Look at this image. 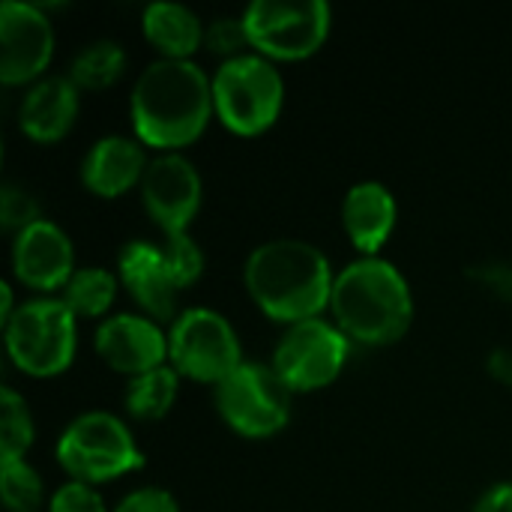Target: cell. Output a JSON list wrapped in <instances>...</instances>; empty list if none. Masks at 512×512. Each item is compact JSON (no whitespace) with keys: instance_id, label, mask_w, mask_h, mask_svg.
Here are the masks:
<instances>
[{"instance_id":"1","label":"cell","mask_w":512,"mask_h":512,"mask_svg":"<svg viewBox=\"0 0 512 512\" xmlns=\"http://www.w3.org/2000/svg\"><path fill=\"white\" fill-rule=\"evenodd\" d=\"M129 120L150 153H186L216 120L213 75L198 60H150L129 90Z\"/></svg>"},{"instance_id":"2","label":"cell","mask_w":512,"mask_h":512,"mask_svg":"<svg viewBox=\"0 0 512 512\" xmlns=\"http://www.w3.org/2000/svg\"><path fill=\"white\" fill-rule=\"evenodd\" d=\"M333 282L336 270L327 252L300 237L264 240L243 261V288L252 306L279 327L327 315Z\"/></svg>"},{"instance_id":"3","label":"cell","mask_w":512,"mask_h":512,"mask_svg":"<svg viewBox=\"0 0 512 512\" xmlns=\"http://www.w3.org/2000/svg\"><path fill=\"white\" fill-rule=\"evenodd\" d=\"M414 288L408 276L381 258H354L336 270L327 315L354 348H390L414 324Z\"/></svg>"},{"instance_id":"4","label":"cell","mask_w":512,"mask_h":512,"mask_svg":"<svg viewBox=\"0 0 512 512\" xmlns=\"http://www.w3.org/2000/svg\"><path fill=\"white\" fill-rule=\"evenodd\" d=\"M54 459L66 480H81L96 489L138 474L147 465L129 420L105 408L75 414L54 441Z\"/></svg>"},{"instance_id":"5","label":"cell","mask_w":512,"mask_h":512,"mask_svg":"<svg viewBox=\"0 0 512 512\" xmlns=\"http://www.w3.org/2000/svg\"><path fill=\"white\" fill-rule=\"evenodd\" d=\"M78 315L63 297H24L3 324L9 363L36 381L60 378L78 357Z\"/></svg>"},{"instance_id":"6","label":"cell","mask_w":512,"mask_h":512,"mask_svg":"<svg viewBox=\"0 0 512 512\" xmlns=\"http://www.w3.org/2000/svg\"><path fill=\"white\" fill-rule=\"evenodd\" d=\"M213 108L222 129L237 138H258L276 126L285 108V75L276 63L243 54L216 66Z\"/></svg>"},{"instance_id":"7","label":"cell","mask_w":512,"mask_h":512,"mask_svg":"<svg viewBox=\"0 0 512 512\" xmlns=\"http://www.w3.org/2000/svg\"><path fill=\"white\" fill-rule=\"evenodd\" d=\"M240 15L252 54L276 66L315 57L333 30V9L324 0H255Z\"/></svg>"},{"instance_id":"8","label":"cell","mask_w":512,"mask_h":512,"mask_svg":"<svg viewBox=\"0 0 512 512\" xmlns=\"http://www.w3.org/2000/svg\"><path fill=\"white\" fill-rule=\"evenodd\" d=\"M351 351L354 342L336 327L330 315H321L282 327V336L270 354V369L291 396H309L333 387L342 378Z\"/></svg>"},{"instance_id":"9","label":"cell","mask_w":512,"mask_h":512,"mask_svg":"<svg viewBox=\"0 0 512 512\" xmlns=\"http://www.w3.org/2000/svg\"><path fill=\"white\" fill-rule=\"evenodd\" d=\"M243 363L234 324L213 306H183L168 327V366L183 381L216 387Z\"/></svg>"},{"instance_id":"10","label":"cell","mask_w":512,"mask_h":512,"mask_svg":"<svg viewBox=\"0 0 512 512\" xmlns=\"http://www.w3.org/2000/svg\"><path fill=\"white\" fill-rule=\"evenodd\" d=\"M294 396L270 363L246 360L213 387V408L222 426L243 441H270L291 423Z\"/></svg>"},{"instance_id":"11","label":"cell","mask_w":512,"mask_h":512,"mask_svg":"<svg viewBox=\"0 0 512 512\" xmlns=\"http://www.w3.org/2000/svg\"><path fill=\"white\" fill-rule=\"evenodd\" d=\"M57 51L54 18L45 3L3 0L0 3V84L30 87L45 78Z\"/></svg>"},{"instance_id":"12","label":"cell","mask_w":512,"mask_h":512,"mask_svg":"<svg viewBox=\"0 0 512 512\" xmlns=\"http://www.w3.org/2000/svg\"><path fill=\"white\" fill-rule=\"evenodd\" d=\"M138 198L159 237L189 234L204 207V177L186 153H153Z\"/></svg>"},{"instance_id":"13","label":"cell","mask_w":512,"mask_h":512,"mask_svg":"<svg viewBox=\"0 0 512 512\" xmlns=\"http://www.w3.org/2000/svg\"><path fill=\"white\" fill-rule=\"evenodd\" d=\"M9 270L12 282L30 291V297H60L66 282L78 270L75 243L63 225L45 216L12 237Z\"/></svg>"},{"instance_id":"14","label":"cell","mask_w":512,"mask_h":512,"mask_svg":"<svg viewBox=\"0 0 512 512\" xmlns=\"http://www.w3.org/2000/svg\"><path fill=\"white\" fill-rule=\"evenodd\" d=\"M93 351L114 375L129 381L168 366V327L144 312H114L96 324Z\"/></svg>"},{"instance_id":"15","label":"cell","mask_w":512,"mask_h":512,"mask_svg":"<svg viewBox=\"0 0 512 512\" xmlns=\"http://www.w3.org/2000/svg\"><path fill=\"white\" fill-rule=\"evenodd\" d=\"M114 270L120 276L123 291L132 297L135 312H144L147 318L171 327L174 318L183 312L180 306V288L171 279V270L165 264L159 240H126L117 252Z\"/></svg>"},{"instance_id":"16","label":"cell","mask_w":512,"mask_h":512,"mask_svg":"<svg viewBox=\"0 0 512 512\" xmlns=\"http://www.w3.org/2000/svg\"><path fill=\"white\" fill-rule=\"evenodd\" d=\"M150 156L153 153L135 135L108 132L84 150L78 180L87 195L99 201H117L141 189Z\"/></svg>"},{"instance_id":"17","label":"cell","mask_w":512,"mask_h":512,"mask_svg":"<svg viewBox=\"0 0 512 512\" xmlns=\"http://www.w3.org/2000/svg\"><path fill=\"white\" fill-rule=\"evenodd\" d=\"M81 114V90L69 81L66 72H48L45 78L33 81L21 90L15 105L18 132L39 144L54 147L69 138Z\"/></svg>"},{"instance_id":"18","label":"cell","mask_w":512,"mask_h":512,"mask_svg":"<svg viewBox=\"0 0 512 512\" xmlns=\"http://www.w3.org/2000/svg\"><path fill=\"white\" fill-rule=\"evenodd\" d=\"M339 222L357 258H381L399 225V201L387 183L360 180L342 195Z\"/></svg>"},{"instance_id":"19","label":"cell","mask_w":512,"mask_h":512,"mask_svg":"<svg viewBox=\"0 0 512 512\" xmlns=\"http://www.w3.org/2000/svg\"><path fill=\"white\" fill-rule=\"evenodd\" d=\"M207 21L186 3L153 0L141 12V36L159 60H195L204 51Z\"/></svg>"},{"instance_id":"20","label":"cell","mask_w":512,"mask_h":512,"mask_svg":"<svg viewBox=\"0 0 512 512\" xmlns=\"http://www.w3.org/2000/svg\"><path fill=\"white\" fill-rule=\"evenodd\" d=\"M183 378L171 366H159L153 372H144L138 378H129L123 384V417L135 423H159L165 420L177 399H180Z\"/></svg>"},{"instance_id":"21","label":"cell","mask_w":512,"mask_h":512,"mask_svg":"<svg viewBox=\"0 0 512 512\" xmlns=\"http://www.w3.org/2000/svg\"><path fill=\"white\" fill-rule=\"evenodd\" d=\"M126 66H129V57H126L123 42L102 36V39L84 42L72 54L66 75L81 93H102V90H111L126 75Z\"/></svg>"},{"instance_id":"22","label":"cell","mask_w":512,"mask_h":512,"mask_svg":"<svg viewBox=\"0 0 512 512\" xmlns=\"http://www.w3.org/2000/svg\"><path fill=\"white\" fill-rule=\"evenodd\" d=\"M120 276L111 267L84 264L72 273L66 288L60 291L63 303L78 315V321H105L114 315L117 297H120Z\"/></svg>"},{"instance_id":"23","label":"cell","mask_w":512,"mask_h":512,"mask_svg":"<svg viewBox=\"0 0 512 512\" xmlns=\"http://www.w3.org/2000/svg\"><path fill=\"white\" fill-rule=\"evenodd\" d=\"M33 444H36V420H33L30 402L12 384H3L0 390V462L27 459Z\"/></svg>"},{"instance_id":"24","label":"cell","mask_w":512,"mask_h":512,"mask_svg":"<svg viewBox=\"0 0 512 512\" xmlns=\"http://www.w3.org/2000/svg\"><path fill=\"white\" fill-rule=\"evenodd\" d=\"M45 480L42 474L27 462H0V501L6 512H42L48 507Z\"/></svg>"},{"instance_id":"25","label":"cell","mask_w":512,"mask_h":512,"mask_svg":"<svg viewBox=\"0 0 512 512\" xmlns=\"http://www.w3.org/2000/svg\"><path fill=\"white\" fill-rule=\"evenodd\" d=\"M165 264L171 270V279L177 282L180 291L192 288L195 282H201L204 270H207V255L201 249V243L192 234H168L159 237Z\"/></svg>"},{"instance_id":"26","label":"cell","mask_w":512,"mask_h":512,"mask_svg":"<svg viewBox=\"0 0 512 512\" xmlns=\"http://www.w3.org/2000/svg\"><path fill=\"white\" fill-rule=\"evenodd\" d=\"M204 51L210 57H216L219 63L249 54L252 48H249L243 15H216V18H210L207 27H204Z\"/></svg>"},{"instance_id":"27","label":"cell","mask_w":512,"mask_h":512,"mask_svg":"<svg viewBox=\"0 0 512 512\" xmlns=\"http://www.w3.org/2000/svg\"><path fill=\"white\" fill-rule=\"evenodd\" d=\"M39 219H45L42 204L30 189H24L18 183L0 186V225H3V231H9L15 237L18 231L30 228Z\"/></svg>"},{"instance_id":"28","label":"cell","mask_w":512,"mask_h":512,"mask_svg":"<svg viewBox=\"0 0 512 512\" xmlns=\"http://www.w3.org/2000/svg\"><path fill=\"white\" fill-rule=\"evenodd\" d=\"M45 512H111L102 492L81 480H63L51 489Z\"/></svg>"},{"instance_id":"29","label":"cell","mask_w":512,"mask_h":512,"mask_svg":"<svg viewBox=\"0 0 512 512\" xmlns=\"http://www.w3.org/2000/svg\"><path fill=\"white\" fill-rule=\"evenodd\" d=\"M111 512H183L180 501L174 498V492L162 489V486H138L129 489Z\"/></svg>"},{"instance_id":"30","label":"cell","mask_w":512,"mask_h":512,"mask_svg":"<svg viewBox=\"0 0 512 512\" xmlns=\"http://www.w3.org/2000/svg\"><path fill=\"white\" fill-rule=\"evenodd\" d=\"M468 279L495 300L512 306V261H480L468 267Z\"/></svg>"},{"instance_id":"31","label":"cell","mask_w":512,"mask_h":512,"mask_svg":"<svg viewBox=\"0 0 512 512\" xmlns=\"http://www.w3.org/2000/svg\"><path fill=\"white\" fill-rule=\"evenodd\" d=\"M471 512H512V480H498L492 486H486Z\"/></svg>"},{"instance_id":"32","label":"cell","mask_w":512,"mask_h":512,"mask_svg":"<svg viewBox=\"0 0 512 512\" xmlns=\"http://www.w3.org/2000/svg\"><path fill=\"white\" fill-rule=\"evenodd\" d=\"M486 372L495 384L512 390V348H495L486 360Z\"/></svg>"},{"instance_id":"33","label":"cell","mask_w":512,"mask_h":512,"mask_svg":"<svg viewBox=\"0 0 512 512\" xmlns=\"http://www.w3.org/2000/svg\"><path fill=\"white\" fill-rule=\"evenodd\" d=\"M18 306H21V303L15 300V282H12V279H3V282H0V327L15 315Z\"/></svg>"}]
</instances>
